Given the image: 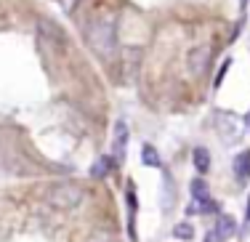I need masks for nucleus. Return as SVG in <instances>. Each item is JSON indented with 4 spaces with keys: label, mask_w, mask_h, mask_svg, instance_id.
Masks as SVG:
<instances>
[{
    "label": "nucleus",
    "mask_w": 250,
    "mask_h": 242,
    "mask_svg": "<svg viewBox=\"0 0 250 242\" xmlns=\"http://www.w3.org/2000/svg\"><path fill=\"white\" fill-rule=\"evenodd\" d=\"M234 232H237V223H234V218H229V216H221L216 221V234L221 240H231L234 237Z\"/></svg>",
    "instance_id": "8"
},
{
    "label": "nucleus",
    "mask_w": 250,
    "mask_h": 242,
    "mask_svg": "<svg viewBox=\"0 0 250 242\" xmlns=\"http://www.w3.org/2000/svg\"><path fill=\"white\" fill-rule=\"evenodd\" d=\"M85 192H83L77 184H69V181H62V184H53L48 189V202L56 205L62 210H69V208H77L83 202Z\"/></svg>",
    "instance_id": "2"
},
{
    "label": "nucleus",
    "mask_w": 250,
    "mask_h": 242,
    "mask_svg": "<svg viewBox=\"0 0 250 242\" xmlns=\"http://www.w3.org/2000/svg\"><path fill=\"white\" fill-rule=\"evenodd\" d=\"M176 202V184L170 176H165L163 184H160V205H163V210H170Z\"/></svg>",
    "instance_id": "6"
},
{
    "label": "nucleus",
    "mask_w": 250,
    "mask_h": 242,
    "mask_svg": "<svg viewBox=\"0 0 250 242\" xmlns=\"http://www.w3.org/2000/svg\"><path fill=\"white\" fill-rule=\"evenodd\" d=\"M192 157H194L197 173H208V170H210V152H208L205 146H197V149L192 152Z\"/></svg>",
    "instance_id": "9"
},
{
    "label": "nucleus",
    "mask_w": 250,
    "mask_h": 242,
    "mask_svg": "<svg viewBox=\"0 0 250 242\" xmlns=\"http://www.w3.org/2000/svg\"><path fill=\"white\" fill-rule=\"evenodd\" d=\"M229 67H231V61L226 59V61L221 64V69H218V75H216V85H221V80H224V75H226V69H229Z\"/></svg>",
    "instance_id": "13"
},
{
    "label": "nucleus",
    "mask_w": 250,
    "mask_h": 242,
    "mask_svg": "<svg viewBox=\"0 0 250 242\" xmlns=\"http://www.w3.org/2000/svg\"><path fill=\"white\" fill-rule=\"evenodd\" d=\"M112 157H99L96 162H93V168H91V179H104V176H109V170H112Z\"/></svg>",
    "instance_id": "10"
},
{
    "label": "nucleus",
    "mask_w": 250,
    "mask_h": 242,
    "mask_svg": "<svg viewBox=\"0 0 250 242\" xmlns=\"http://www.w3.org/2000/svg\"><path fill=\"white\" fill-rule=\"evenodd\" d=\"M248 125H250V115H248Z\"/></svg>",
    "instance_id": "16"
},
{
    "label": "nucleus",
    "mask_w": 250,
    "mask_h": 242,
    "mask_svg": "<svg viewBox=\"0 0 250 242\" xmlns=\"http://www.w3.org/2000/svg\"><path fill=\"white\" fill-rule=\"evenodd\" d=\"M192 197H194V208L192 210H216V202H213L210 192L205 189V181L202 179H194L192 181Z\"/></svg>",
    "instance_id": "5"
},
{
    "label": "nucleus",
    "mask_w": 250,
    "mask_h": 242,
    "mask_svg": "<svg viewBox=\"0 0 250 242\" xmlns=\"http://www.w3.org/2000/svg\"><path fill=\"white\" fill-rule=\"evenodd\" d=\"M205 242H221V237H218V234H216V229L205 234Z\"/></svg>",
    "instance_id": "14"
},
{
    "label": "nucleus",
    "mask_w": 250,
    "mask_h": 242,
    "mask_svg": "<svg viewBox=\"0 0 250 242\" xmlns=\"http://www.w3.org/2000/svg\"><path fill=\"white\" fill-rule=\"evenodd\" d=\"M234 176H237V181H248L250 179V152H240V155L234 157Z\"/></svg>",
    "instance_id": "7"
},
{
    "label": "nucleus",
    "mask_w": 250,
    "mask_h": 242,
    "mask_svg": "<svg viewBox=\"0 0 250 242\" xmlns=\"http://www.w3.org/2000/svg\"><path fill=\"white\" fill-rule=\"evenodd\" d=\"M245 221L250 223V197H248V213H245Z\"/></svg>",
    "instance_id": "15"
},
{
    "label": "nucleus",
    "mask_w": 250,
    "mask_h": 242,
    "mask_svg": "<svg viewBox=\"0 0 250 242\" xmlns=\"http://www.w3.org/2000/svg\"><path fill=\"white\" fill-rule=\"evenodd\" d=\"M173 237L176 240H192L194 237V229L189 223H176L173 226Z\"/></svg>",
    "instance_id": "12"
},
{
    "label": "nucleus",
    "mask_w": 250,
    "mask_h": 242,
    "mask_svg": "<svg viewBox=\"0 0 250 242\" xmlns=\"http://www.w3.org/2000/svg\"><path fill=\"white\" fill-rule=\"evenodd\" d=\"M125 152H128V125L123 120L115 122V139H112V160L123 162Z\"/></svg>",
    "instance_id": "4"
},
{
    "label": "nucleus",
    "mask_w": 250,
    "mask_h": 242,
    "mask_svg": "<svg viewBox=\"0 0 250 242\" xmlns=\"http://www.w3.org/2000/svg\"><path fill=\"white\" fill-rule=\"evenodd\" d=\"M85 38H88L91 51L99 59H104V61H112V59H115V54H117V32H115V24H112L109 19H104V16L91 19L88 27H85Z\"/></svg>",
    "instance_id": "1"
},
{
    "label": "nucleus",
    "mask_w": 250,
    "mask_h": 242,
    "mask_svg": "<svg viewBox=\"0 0 250 242\" xmlns=\"http://www.w3.org/2000/svg\"><path fill=\"white\" fill-rule=\"evenodd\" d=\"M141 162L149 165V168H160V165H163V160H160V155H157V149H154L152 144H144V146H141Z\"/></svg>",
    "instance_id": "11"
},
{
    "label": "nucleus",
    "mask_w": 250,
    "mask_h": 242,
    "mask_svg": "<svg viewBox=\"0 0 250 242\" xmlns=\"http://www.w3.org/2000/svg\"><path fill=\"white\" fill-rule=\"evenodd\" d=\"M210 56H213V48L210 45H197L194 51H189V69L194 75H205L208 72V64H210Z\"/></svg>",
    "instance_id": "3"
}]
</instances>
